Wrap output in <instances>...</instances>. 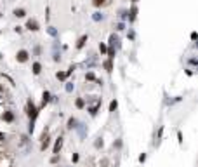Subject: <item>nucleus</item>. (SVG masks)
<instances>
[{
    "instance_id": "f257e3e1",
    "label": "nucleus",
    "mask_w": 198,
    "mask_h": 167,
    "mask_svg": "<svg viewBox=\"0 0 198 167\" xmlns=\"http://www.w3.org/2000/svg\"><path fill=\"white\" fill-rule=\"evenodd\" d=\"M37 106L33 105V101H28V117L31 118V120H35V117H37Z\"/></svg>"
},
{
    "instance_id": "f03ea898",
    "label": "nucleus",
    "mask_w": 198,
    "mask_h": 167,
    "mask_svg": "<svg viewBox=\"0 0 198 167\" xmlns=\"http://www.w3.org/2000/svg\"><path fill=\"white\" fill-rule=\"evenodd\" d=\"M26 28H28V30H31V31H37V30H38V23H37L35 19H28Z\"/></svg>"
},
{
    "instance_id": "7ed1b4c3",
    "label": "nucleus",
    "mask_w": 198,
    "mask_h": 167,
    "mask_svg": "<svg viewBox=\"0 0 198 167\" xmlns=\"http://www.w3.org/2000/svg\"><path fill=\"white\" fill-rule=\"evenodd\" d=\"M16 58H17L19 63H24V61H28V52H26V51H19Z\"/></svg>"
},
{
    "instance_id": "20e7f679",
    "label": "nucleus",
    "mask_w": 198,
    "mask_h": 167,
    "mask_svg": "<svg viewBox=\"0 0 198 167\" xmlns=\"http://www.w3.org/2000/svg\"><path fill=\"white\" fill-rule=\"evenodd\" d=\"M61 146H63V138H57V139H56V145H54V150H52V152L57 155V153L61 152Z\"/></svg>"
},
{
    "instance_id": "39448f33",
    "label": "nucleus",
    "mask_w": 198,
    "mask_h": 167,
    "mask_svg": "<svg viewBox=\"0 0 198 167\" xmlns=\"http://www.w3.org/2000/svg\"><path fill=\"white\" fill-rule=\"evenodd\" d=\"M3 120L12 122V120H14V113H12V112H5V113H3Z\"/></svg>"
},
{
    "instance_id": "423d86ee",
    "label": "nucleus",
    "mask_w": 198,
    "mask_h": 167,
    "mask_svg": "<svg viewBox=\"0 0 198 167\" xmlns=\"http://www.w3.org/2000/svg\"><path fill=\"white\" fill-rule=\"evenodd\" d=\"M40 71H42V64H40V63H33V73L38 75Z\"/></svg>"
},
{
    "instance_id": "0eeeda50",
    "label": "nucleus",
    "mask_w": 198,
    "mask_h": 167,
    "mask_svg": "<svg viewBox=\"0 0 198 167\" xmlns=\"http://www.w3.org/2000/svg\"><path fill=\"white\" fill-rule=\"evenodd\" d=\"M24 14H26L24 9H16V10H14V16H16V17H23Z\"/></svg>"
},
{
    "instance_id": "6e6552de",
    "label": "nucleus",
    "mask_w": 198,
    "mask_h": 167,
    "mask_svg": "<svg viewBox=\"0 0 198 167\" xmlns=\"http://www.w3.org/2000/svg\"><path fill=\"white\" fill-rule=\"evenodd\" d=\"M87 42V35H83V37H80V40H78V44H77V47L80 49V47H83V44Z\"/></svg>"
},
{
    "instance_id": "1a4fd4ad",
    "label": "nucleus",
    "mask_w": 198,
    "mask_h": 167,
    "mask_svg": "<svg viewBox=\"0 0 198 167\" xmlns=\"http://www.w3.org/2000/svg\"><path fill=\"white\" fill-rule=\"evenodd\" d=\"M73 127H77V120L71 117V118L68 120V129H73Z\"/></svg>"
},
{
    "instance_id": "9d476101",
    "label": "nucleus",
    "mask_w": 198,
    "mask_h": 167,
    "mask_svg": "<svg viewBox=\"0 0 198 167\" xmlns=\"http://www.w3.org/2000/svg\"><path fill=\"white\" fill-rule=\"evenodd\" d=\"M42 98H43V101H42V103H43V105H47V103H49V99H50V94H49V92H47V91H45V92H43V96H42Z\"/></svg>"
},
{
    "instance_id": "9b49d317",
    "label": "nucleus",
    "mask_w": 198,
    "mask_h": 167,
    "mask_svg": "<svg viewBox=\"0 0 198 167\" xmlns=\"http://www.w3.org/2000/svg\"><path fill=\"white\" fill-rule=\"evenodd\" d=\"M136 14H137V9H136V7H132V9H130V21H134V19H136Z\"/></svg>"
},
{
    "instance_id": "f8f14e48",
    "label": "nucleus",
    "mask_w": 198,
    "mask_h": 167,
    "mask_svg": "<svg viewBox=\"0 0 198 167\" xmlns=\"http://www.w3.org/2000/svg\"><path fill=\"white\" fill-rule=\"evenodd\" d=\"M56 77H57L59 80H64V78H66V73H64V71H57V75H56Z\"/></svg>"
},
{
    "instance_id": "ddd939ff",
    "label": "nucleus",
    "mask_w": 198,
    "mask_h": 167,
    "mask_svg": "<svg viewBox=\"0 0 198 167\" xmlns=\"http://www.w3.org/2000/svg\"><path fill=\"white\" fill-rule=\"evenodd\" d=\"M117 106H118V105H117V101H111V103H110V112H115V110H117Z\"/></svg>"
},
{
    "instance_id": "4468645a",
    "label": "nucleus",
    "mask_w": 198,
    "mask_h": 167,
    "mask_svg": "<svg viewBox=\"0 0 198 167\" xmlns=\"http://www.w3.org/2000/svg\"><path fill=\"white\" fill-rule=\"evenodd\" d=\"M104 68H106L108 71H111V68H113V64H111V61H106V63H104Z\"/></svg>"
},
{
    "instance_id": "2eb2a0df",
    "label": "nucleus",
    "mask_w": 198,
    "mask_h": 167,
    "mask_svg": "<svg viewBox=\"0 0 198 167\" xmlns=\"http://www.w3.org/2000/svg\"><path fill=\"white\" fill-rule=\"evenodd\" d=\"M77 106H78V108H83V106H85V101H83V99H77Z\"/></svg>"
},
{
    "instance_id": "dca6fc26",
    "label": "nucleus",
    "mask_w": 198,
    "mask_h": 167,
    "mask_svg": "<svg viewBox=\"0 0 198 167\" xmlns=\"http://www.w3.org/2000/svg\"><path fill=\"white\" fill-rule=\"evenodd\" d=\"M92 3H94L96 7H99V5H103V3H104V0H92Z\"/></svg>"
},
{
    "instance_id": "f3484780",
    "label": "nucleus",
    "mask_w": 198,
    "mask_h": 167,
    "mask_svg": "<svg viewBox=\"0 0 198 167\" xmlns=\"http://www.w3.org/2000/svg\"><path fill=\"white\" fill-rule=\"evenodd\" d=\"M85 78H87V80H96L94 73H87V75H85Z\"/></svg>"
},
{
    "instance_id": "a211bd4d",
    "label": "nucleus",
    "mask_w": 198,
    "mask_h": 167,
    "mask_svg": "<svg viewBox=\"0 0 198 167\" xmlns=\"http://www.w3.org/2000/svg\"><path fill=\"white\" fill-rule=\"evenodd\" d=\"M99 51H101V52H106V51H108V47H106L104 44H101V45H99Z\"/></svg>"
},
{
    "instance_id": "6ab92c4d",
    "label": "nucleus",
    "mask_w": 198,
    "mask_h": 167,
    "mask_svg": "<svg viewBox=\"0 0 198 167\" xmlns=\"http://www.w3.org/2000/svg\"><path fill=\"white\" fill-rule=\"evenodd\" d=\"M71 160H73V162H78V155H77V153H75V155H73V157H71Z\"/></svg>"
},
{
    "instance_id": "aec40b11",
    "label": "nucleus",
    "mask_w": 198,
    "mask_h": 167,
    "mask_svg": "<svg viewBox=\"0 0 198 167\" xmlns=\"http://www.w3.org/2000/svg\"><path fill=\"white\" fill-rule=\"evenodd\" d=\"M144 160H146V155H144V153H143V155H141V157H139V162H144Z\"/></svg>"
},
{
    "instance_id": "412c9836",
    "label": "nucleus",
    "mask_w": 198,
    "mask_h": 167,
    "mask_svg": "<svg viewBox=\"0 0 198 167\" xmlns=\"http://www.w3.org/2000/svg\"><path fill=\"white\" fill-rule=\"evenodd\" d=\"M3 139H5V134H3V132H0V141H3Z\"/></svg>"
},
{
    "instance_id": "4be33fe9",
    "label": "nucleus",
    "mask_w": 198,
    "mask_h": 167,
    "mask_svg": "<svg viewBox=\"0 0 198 167\" xmlns=\"http://www.w3.org/2000/svg\"><path fill=\"white\" fill-rule=\"evenodd\" d=\"M0 103H2V96H0Z\"/></svg>"
},
{
    "instance_id": "5701e85b",
    "label": "nucleus",
    "mask_w": 198,
    "mask_h": 167,
    "mask_svg": "<svg viewBox=\"0 0 198 167\" xmlns=\"http://www.w3.org/2000/svg\"><path fill=\"white\" fill-rule=\"evenodd\" d=\"M0 91H2V85H0Z\"/></svg>"
},
{
    "instance_id": "b1692460",
    "label": "nucleus",
    "mask_w": 198,
    "mask_h": 167,
    "mask_svg": "<svg viewBox=\"0 0 198 167\" xmlns=\"http://www.w3.org/2000/svg\"><path fill=\"white\" fill-rule=\"evenodd\" d=\"M134 2H137V0H134Z\"/></svg>"
}]
</instances>
